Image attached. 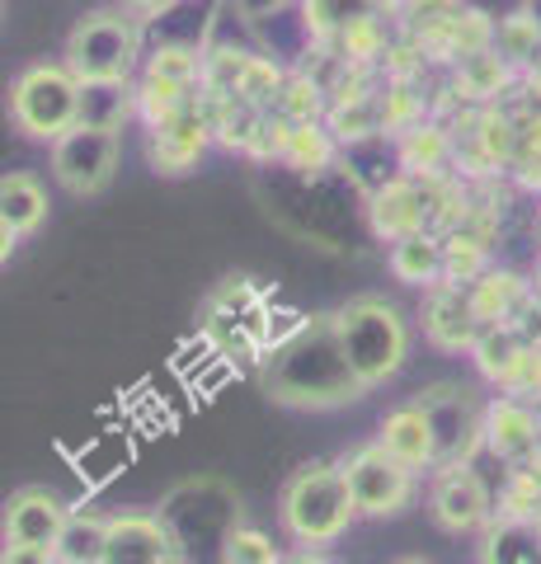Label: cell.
Returning a JSON list of instances; mask_svg holds the SVG:
<instances>
[{
  "label": "cell",
  "instance_id": "obj_1",
  "mask_svg": "<svg viewBox=\"0 0 541 564\" xmlns=\"http://www.w3.org/2000/svg\"><path fill=\"white\" fill-rule=\"evenodd\" d=\"M259 386L283 410H339L368 395V386L344 358L335 311L302 315L292 329L273 334V344L259 358Z\"/></svg>",
  "mask_w": 541,
  "mask_h": 564
},
{
  "label": "cell",
  "instance_id": "obj_2",
  "mask_svg": "<svg viewBox=\"0 0 541 564\" xmlns=\"http://www.w3.org/2000/svg\"><path fill=\"white\" fill-rule=\"evenodd\" d=\"M354 518L358 503L339 462H306L302 470L288 475L283 494H278V522L302 551H321V545L339 541L354 527Z\"/></svg>",
  "mask_w": 541,
  "mask_h": 564
},
{
  "label": "cell",
  "instance_id": "obj_3",
  "mask_svg": "<svg viewBox=\"0 0 541 564\" xmlns=\"http://www.w3.org/2000/svg\"><path fill=\"white\" fill-rule=\"evenodd\" d=\"M155 513H161V522L170 527V536H174V545H180L184 564H221L226 536L246 522L240 494L226 480H213V475L174 485Z\"/></svg>",
  "mask_w": 541,
  "mask_h": 564
},
{
  "label": "cell",
  "instance_id": "obj_4",
  "mask_svg": "<svg viewBox=\"0 0 541 564\" xmlns=\"http://www.w3.org/2000/svg\"><path fill=\"white\" fill-rule=\"evenodd\" d=\"M335 325H339V344H344V358L348 367L358 372V381L368 386H387L400 367L410 358V325L400 315L396 302L387 296H354L335 311Z\"/></svg>",
  "mask_w": 541,
  "mask_h": 564
},
{
  "label": "cell",
  "instance_id": "obj_5",
  "mask_svg": "<svg viewBox=\"0 0 541 564\" xmlns=\"http://www.w3.org/2000/svg\"><path fill=\"white\" fill-rule=\"evenodd\" d=\"M142 24L123 6L85 10L62 43V62L76 70L80 85H113L132 80L142 66Z\"/></svg>",
  "mask_w": 541,
  "mask_h": 564
},
{
  "label": "cell",
  "instance_id": "obj_6",
  "mask_svg": "<svg viewBox=\"0 0 541 564\" xmlns=\"http://www.w3.org/2000/svg\"><path fill=\"white\" fill-rule=\"evenodd\" d=\"M85 85L66 62H33L10 80V122L29 141H62L80 128Z\"/></svg>",
  "mask_w": 541,
  "mask_h": 564
},
{
  "label": "cell",
  "instance_id": "obj_7",
  "mask_svg": "<svg viewBox=\"0 0 541 564\" xmlns=\"http://www.w3.org/2000/svg\"><path fill=\"white\" fill-rule=\"evenodd\" d=\"M414 404L433 423V443H439V466H462L476 462V452H485V404L470 386L462 381H433L414 395ZM433 466V470H439Z\"/></svg>",
  "mask_w": 541,
  "mask_h": 564
},
{
  "label": "cell",
  "instance_id": "obj_8",
  "mask_svg": "<svg viewBox=\"0 0 541 564\" xmlns=\"http://www.w3.org/2000/svg\"><path fill=\"white\" fill-rule=\"evenodd\" d=\"M447 180H414V174H391L381 188L368 193V226L377 240H405L419 231H439Z\"/></svg>",
  "mask_w": 541,
  "mask_h": 564
},
{
  "label": "cell",
  "instance_id": "obj_9",
  "mask_svg": "<svg viewBox=\"0 0 541 564\" xmlns=\"http://www.w3.org/2000/svg\"><path fill=\"white\" fill-rule=\"evenodd\" d=\"M344 466V480L354 489V503H358V518H396L414 503V475L405 462L381 447V443H363L348 456H339Z\"/></svg>",
  "mask_w": 541,
  "mask_h": 564
},
{
  "label": "cell",
  "instance_id": "obj_10",
  "mask_svg": "<svg viewBox=\"0 0 541 564\" xmlns=\"http://www.w3.org/2000/svg\"><path fill=\"white\" fill-rule=\"evenodd\" d=\"M118 161H123V132L109 128H72L62 141H52V180L72 198H95L113 184Z\"/></svg>",
  "mask_w": 541,
  "mask_h": 564
},
{
  "label": "cell",
  "instance_id": "obj_11",
  "mask_svg": "<svg viewBox=\"0 0 541 564\" xmlns=\"http://www.w3.org/2000/svg\"><path fill=\"white\" fill-rule=\"evenodd\" d=\"M429 518L439 522L447 536H480L485 527L495 522V494L470 462L439 466L429 480Z\"/></svg>",
  "mask_w": 541,
  "mask_h": 564
},
{
  "label": "cell",
  "instance_id": "obj_12",
  "mask_svg": "<svg viewBox=\"0 0 541 564\" xmlns=\"http://www.w3.org/2000/svg\"><path fill=\"white\" fill-rule=\"evenodd\" d=\"M213 122H207L203 113V99L194 104V109L174 113L165 122H155V128H147V161L155 174H170V180H180V174L194 170L207 147H213Z\"/></svg>",
  "mask_w": 541,
  "mask_h": 564
},
{
  "label": "cell",
  "instance_id": "obj_13",
  "mask_svg": "<svg viewBox=\"0 0 541 564\" xmlns=\"http://www.w3.org/2000/svg\"><path fill=\"white\" fill-rule=\"evenodd\" d=\"M419 325H424V339L439 352H470L485 329L476 306H470V288H462V282L429 288L424 302H419Z\"/></svg>",
  "mask_w": 541,
  "mask_h": 564
},
{
  "label": "cell",
  "instance_id": "obj_14",
  "mask_svg": "<svg viewBox=\"0 0 541 564\" xmlns=\"http://www.w3.org/2000/svg\"><path fill=\"white\" fill-rule=\"evenodd\" d=\"M66 518H72V503H66L62 494L29 485V489H14L6 499L0 532H6V545H43V551H57Z\"/></svg>",
  "mask_w": 541,
  "mask_h": 564
},
{
  "label": "cell",
  "instance_id": "obj_15",
  "mask_svg": "<svg viewBox=\"0 0 541 564\" xmlns=\"http://www.w3.org/2000/svg\"><path fill=\"white\" fill-rule=\"evenodd\" d=\"M485 452L504 466H528L541 452V404L495 395L485 404Z\"/></svg>",
  "mask_w": 541,
  "mask_h": 564
},
{
  "label": "cell",
  "instance_id": "obj_16",
  "mask_svg": "<svg viewBox=\"0 0 541 564\" xmlns=\"http://www.w3.org/2000/svg\"><path fill=\"white\" fill-rule=\"evenodd\" d=\"M104 564H184V555H180V545H174L170 527L161 522V513L123 508V513H109Z\"/></svg>",
  "mask_w": 541,
  "mask_h": 564
},
{
  "label": "cell",
  "instance_id": "obj_17",
  "mask_svg": "<svg viewBox=\"0 0 541 564\" xmlns=\"http://www.w3.org/2000/svg\"><path fill=\"white\" fill-rule=\"evenodd\" d=\"M509 90H518V66L504 57L499 47H485V52H476V57L452 66L447 95L457 104H466V109H490V104H504Z\"/></svg>",
  "mask_w": 541,
  "mask_h": 564
},
{
  "label": "cell",
  "instance_id": "obj_18",
  "mask_svg": "<svg viewBox=\"0 0 541 564\" xmlns=\"http://www.w3.org/2000/svg\"><path fill=\"white\" fill-rule=\"evenodd\" d=\"M457 165V141L452 128L439 118L419 122V128L396 137V170L414 174V180H447V170Z\"/></svg>",
  "mask_w": 541,
  "mask_h": 564
},
{
  "label": "cell",
  "instance_id": "obj_19",
  "mask_svg": "<svg viewBox=\"0 0 541 564\" xmlns=\"http://www.w3.org/2000/svg\"><path fill=\"white\" fill-rule=\"evenodd\" d=\"M377 443L387 447L396 462H405L410 470H433V466H439V443H433V423H429V414L419 410L414 400L396 404V410L381 419Z\"/></svg>",
  "mask_w": 541,
  "mask_h": 564
},
{
  "label": "cell",
  "instance_id": "obj_20",
  "mask_svg": "<svg viewBox=\"0 0 541 564\" xmlns=\"http://www.w3.org/2000/svg\"><path fill=\"white\" fill-rule=\"evenodd\" d=\"M387 269L396 282H405V288H439L447 278V250H443V236L439 231H419V236H405L396 240L387 250Z\"/></svg>",
  "mask_w": 541,
  "mask_h": 564
},
{
  "label": "cell",
  "instance_id": "obj_21",
  "mask_svg": "<svg viewBox=\"0 0 541 564\" xmlns=\"http://www.w3.org/2000/svg\"><path fill=\"white\" fill-rule=\"evenodd\" d=\"M480 564H541V527L532 518H495L480 532Z\"/></svg>",
  "mask_w": 541,
  "mask_h": 564
},
{
  "label": "cell",
  "instance_id": "obj_22",
  "mask_svg": "<svg viewBox=\"0 0 541 564\" xmlns=\"http://www.w3.org/2000/svg\"><path fill=\"white\" fill-rule=\"evenodd\" d=\"M532 292V273H518V269H504L495 263L490 273H480L470 282V306H476L480 325H509V315L518 311V302Z\"/></svg>",
  "mask_w": 541,
  "mask_h": 564
},
{
  "label": "cell",
  "instance_id": "obj_23",
  "mask_svg": "<svg viewBox=\"0 0 541 564\" xmlns=\"http://www.w3.org/2000/svg\"><path fill=\"white\" fill-rule=\"evenodd\" d=\"M47 221V188L29 170H10L0 180V226L14 236H33Z\"/></svg>",
  "mask_w": 541,
  "mask_h": 564
},
{
  "label": "cell",
  "instance_id": "obj_24",
  "mask_svg": "<svg viewBox=\"0 0 541 564\" xmlns=\"http://www.w3.org/2000/svg\"><path fill=\"white\" fill-rule=\"evenodd\" d=\"M325 128L339 137V147H368V141L387 137V113H381V90L335 99L325 113Z\"/></svg>",
  "mask_w": 541,
  "mask_h": 564
},
{
  "label": "cell",
  "instance_id": "obj_25",
  "mask_svg": "<svg viewBox=\"0 0 541 564\" xmlns=\"http://www.w3.org/2000/svg\"><path fill=\"white\" fill-rule=\"evenodd\" d=\"M363 14H400V0H302V20L316 43H335Z\"/></svg>",
  "mask_w": 541,
  "mask_h": 564
},
{
  "label": "cell",
  "instance_id": "obj_26",
  "mask_svg": "<svg viewBox=\"0 0 541 564\" xmlns=\"http://www.w3.org/2000/svg\"><path fill=\"white\" fill-rule=\"evenodd\" d=\"M339 137L325 122H292L288 128V147H283V165L296 174H325L339 161Z\"/></svg>",
  "mask_w": 541,
  "mask_h": 564
},
{
  "label": "cell",
  "instance_id": "obj_27",
  "mask_svg": "<svg viewBox=\"0 0 541 564\" xmlns=\"http://www.w3.org/2000/svg\"><path fill=\"white\" fill-rule=\"evenodd\" d=\"M104 545H109V513L72 508L66 532L57 541V560L62 564H104Z\"/></svg>",
  "mask_w": 541,
  "mask_h": 564
},
{
  "label": "cell",
  "instance_id": "obj_28",
  "mask_svg": "<svg viewBox=\"0 0 541 564\" xmlns=\"http://www.w3.org/2000/svg\"><path fill=\"white\" fill-rule=\"evenodd\" d=\"M132 113H137V85H132V80L85 85V99H80V122H85V128L123 132V122H128Z\"/></svg>",
  "mask_w": 541,
  "mask_h": 564
},
{
  "label": "cell",
  "instance_id": "obj_29",
  "mask_svg": "<svg viewBox=\"0 0 541 564\" xmlns=\"http://www.w3.org/2000/svg\"><path fill=\"white\" fill-rule=\"evenodd\" d=\"M273 113H283L288 122H325L329 90L311 76L306 66H296V70H288L283 90H278V99H273Z\"/></svg>",
  "mask_w": 541,
  "mask_h": 564
},
{
  "label": "cell",
  "instance_id": "obj_30",
  "mask_svg": "<svg viewBox=\"0 0 541 564\" xmlns=\"http://www.w3.org/2000/svg\"><path fill=\"white\" fill-rule=\"evenodd\" d=\"M137 118L147 122V128H155V122H165L174 113L194 109V104L203 99V90H188V85H174V80H161V76H137Z\"/></svg>",
  "mask_w": 541,
  "mask_h": 564
},
{
  "label": "cell",
  "instance_id": "obj_31",
  "mask_svg": "<svg viewBox=\"0 0 541 564\" xmlns=\"http://www.w3.org/2000/svg\"><path fill=\"white\" fill-rule=\"evenodd\" d=\"M522 348H528V344L518 339L513 325H485L476 348H470V362H476V372L499 391V381L513 372V362L522 358Z\"/></svg>",
  "mask_w": 541,
  "mask_h": 564
},
{
  "label": "cell",
  "instance_id": "obj_32",
  "mask_svg": "<svg viewBox=\"0 0 541 564\" xmlns=\"http://www.w3.org/2000/svg\"><path fill=\"white\" fill-rule=\"evenodd\" d=\"M443 250H447V278L443 282H462V288H470L480 273L495 269V245L476 236V231H443Z\"/></svg>",
  "mask_w": 541,
  "mask_h": 564
},
{
  "label": "cell",
  "instance_id": "obj_33",
  "mask_svg": "<svg viewBox=\"0 0 541 564\" xmlns=\"http://www.w3.org/2000/svg\"><path fill=\"white\" fill-rule=\"evenodd\" d=\"M203 66H207V52L194 43H161L142 62L147 76H161L174 85H188V90H203Z\"/></svg>",
  "mask_w": 541,
  "mask_h": 564
},
{
  "label": "cell",
  "instance_id": "obj_34",
  "mask_svg": "<svg viewBox=\"0 0 541 564\" xmlns=\"http://www.w3.org/2000/svg\"><path fill=\"white\" fill-rule=\"evenodd\" d=\"M495 47L509 57L518 70L528 66V62H537L541 57V20H537V10H509L499 20V29H495Z\"/></svg>",
  "mask_w": 541,
  "mask_h": 564
},
{
  "label": "cell",
  "instance_id": "obj_35",
  "mask_svg": "<svg viewBox=\"0 0 541 564\" xmlns=\"http://www.w3.org/2000/svg\"><path fill=\"white\" fill-rule=\"evenodd\" d=\"M462 10H466V0H400L396 20L410 43H429L433 33H443Z\"/></svg>",
  "mask_w": 541,
  "mask_h": 564
},
{
  "label": "cell",
  "instance_id": "obj_36",
  "mask_svg": "<svg viewBox=\"0 0 541 564\" xmlns=\"http://www.w3.org/2000/svg\"><path fill=\"white\" fill-rule=\"evenodd\" d=\"M381 113H387V132H410L429 122V99L419 95V80H387L381 85Z\"/></svg>",
  "mask_w": 541,
  "mask_h": 564
},
{
  "label": "cell",
  "instance_id": "obj_37",
  "mask_svg": "<svg viewBox=\"0 0 541 564\" xmlns=\"http://www.w3.org/2000/svg\"><path fill=\"white\" fill-rule=\"evenodd\" d=\"M221 564H288V555L273 545L269 532H259V527L240 522L231 536L221 545Z\"/></svg>",
  "mask_w": 541,
  "mask_h": 564
},
{
  "label": "cell",
  "instance_id": "obj_38",
  "mask_svg": "<svg viewBox=\"0 0 541 564\" xmlns=\"http://www.w3.org/2000/svg\"><path fill=\"white\" fill-rule=\"evenodd\" d=\"M541 503V480L528 466H513L499 485V499H495V518H532Z\"/></svg>",
  "mask_w": 541,
  "mask_h": 564
},
{
  "label": "cell",
  "instance_id": "obj_39",
  "mask_svg": "<svg viewBox=\"0 0 541 564\" xmlns=\"http://www.w3.org/2000/svg\"><path fill=\"white\" fill-rule=\"evenodd\" d=\"M499 395H513V400H528L541 404V348H522V358L513 362V372L499 381Z\"/></svg>",
  "mask_w": 541,
  "mask_h": 564
},
{
  "label": "cell",
  "instance_id": "obj_40",
  "mask_svg": "<svg viewBox=\"0 0 541 564\" xmlns=\"http://www.w3.org/2000/svg\"><path fill=\"white\" fill-rule=\"evenodd\" d=\"M509 325L518 329V339L522 344H532V348H541V296L537 292H528L518 302V311L509 315Z\"/></svg>",
  "mask_w": 541,
  "mask_h": 564
},
{
  "label": "cell",
  "instance_id": "obj_41",
  "mask_svg": "<svg viewBox=\"0 0 541 564\" xmlns=\"http://www.w3.org/2000/svg\"><path fill=\"white\" fill-rule=\"evenodd\" d=\"M0 564H62L57 551H43V545H6Z\"/></svg>",
  "mask_w": 541,
  "mask_h": 564
},
{
  "label": "cell",
  "instance_id": "obj_42",
  "mask_svg": "<svg viewBox=\"0 0 541 564\" xmlns=\"http://www.w3.org/2000/svg\"><path fill=\"white\" fill-rule=\"evenodd\" d=\"M123 10H132L137 20H161V14H170L174 6H184V0H118Z\"/></svg>",
  "mask_w": 541,
  "mask_h": 564
},
{
  "label": "cell",
  "instance_id": "obj_43",
  "mask_svg": "<svg viewBox=\"0 0 541 564\" xmlns=\"http://www.w3.org/2000/svg\"><path fill=\"white\" fill-rule=\"evenodd\" d=\"M518 90L528 95V99H537V104H541V57H537V62H528V66L518 70Z\"/></svg>",
  "mask_w": 541,
  "mask_h": 564
},
{
  "label": "cell",
  "instance_id": "obj_44",
  "mask_svg": "<svg viewBox=\"0 0 541 564\" xmlns=\"http://www.w3.org/2000/svg\"><path fill=\"white\" fill-rule=\"evenodd\" d=\"M288 564H335V560L321 555V551H296V555H288Z\"/></svg>",
  "mask_w": 541,
  "mask_h": 564
},
{
  "label": "cell",
  "instance_id": "obj_45",
  "mask_svg": "<svg viewBox=\"0 0 541 564\" xmlns=\"http://www.w3.org/2000/svg\"><path fill=\"white\" fill-rule=\"evenodd\" d=\"M532 292L541 296V254H537V269H532Z\"/></svg>",
  "mask_w": 541,
  "mask_h": 564
},
{
  "label": "cell",
  "instance_id": "obj_46",
  "mask_svg": "<svg viewBox=\"0 0 541 564\" xmlns=\"http://www.w3.org/2000/svg\"><path fill=\"white\" fill-rule=\"evenodd\" d=\"M528 470H532V475H537V480H541V452H537V456H532V462H528Z\"/></svg>",
  "mask_w": 541,
  "mask_h": 564
},
{
  "label": "cell",
  "instance_id": "obj_47",
  "mask_svg": "<svg viewBox=\"0 0 541 564\" xmlns=\"http://www.w3.org/2000/svg\"><path fill=\"white\" fill-rule=\"evenodd\" d=\"M532 522H537V527H541V503H537V513H532Z\"/></svg>",
  "mask_w": 541,
  "mask_h": 564
},
{
  "label": "cell",
  "instance_id": "obj_48",
  "mask_svg": "<svg viewBox=\"0 0 541 564\" xmlns=\"http://www.w3.org/2000/svg\"><path fill=\"white\" fill-rule=\"evenodd\" d=\"M400 564H429V560H400Z\"/></svg>",
  "mask_w": 541,
  "mask_h": 564
},
{
  "label": "cell",
  "instance_id": "obj_49",
  "mask_svg": "<svg viewBox=\"0 0 541 564\" xmlns=\"http://www.w3.org/2000/svg\"><path fill=\"white\" fill-rule=\"evenodd\" d=\"M537 245H541V217H537Z\"/></svg>",
  "mask_w": 541,
  "mask_h": 564
}]
</instances>
